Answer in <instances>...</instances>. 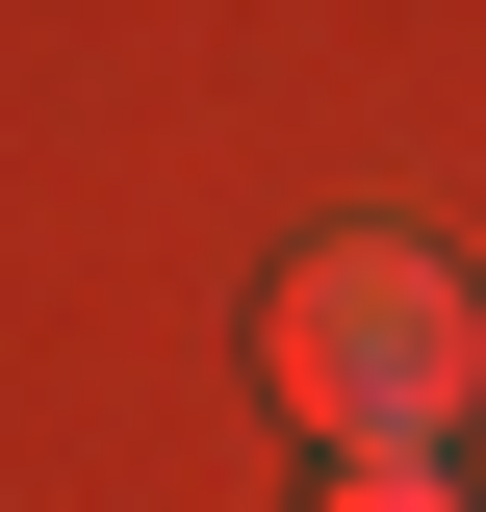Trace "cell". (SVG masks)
<instances>
[{
    "label": "cell",
    "instance_id": "7a4b0ae2",
    "mask_svg": "<svg viewBox=\"0 0 486 512\" xmlns=\"http://www.w3.org/2000/svg\"><path fill=\"white\" fill-rule=\"evenodd\" d=\"M333 512H461V461H359V487H333Z\"/></svg>",
    "mask_w": 486,
    "mask_h": 512
},
{
    "label": "cell",
    "instance_id": "6da1fadb",
    "mask_svg": "<svg viewBox=\"0 0 486 512\" xmlns=\"http://www.w3.org/2000/svg\"><path fill=\"white\" fill-rule=\"evenodd\" d=\"M282 410L333 461H435L486 410V308H461V256H410V231H333L282 282Z\"/></svg>",
    "mask_w": 486,
    "mask_h": 512
}]
</instances>
